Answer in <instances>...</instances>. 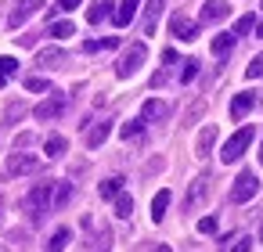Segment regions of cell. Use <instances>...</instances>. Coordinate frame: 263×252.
<instances>
[{
  "label": "cell",
  "instance_id": "obj_1",
  "mask_svg": "<svg viewBox=\"0 0 263 252\" xmlns=\"http://www.w3.org/2000/svg\"><path fill=\"white\" fill-rule=\"evenodd\" d=\"M26 209H29L33 220H40L44 212H51V209H54V184H51V180L36 184V187L29 191V198H26Z\"/></svg>",
  "mask_w": 263,
  "mask_h": 252
},
{
  "label": "cell",
  "instance_id": "obj_2",
  "mask_svg": "<svg viewBox=\"0 0 263 252\" xmlns=\"http://www.w3.org/2000/svg\"><path fill=\"white\" fill-rule=\"evenodd\" d=\"M252 137H256V130H252L249 123H245V126H238V133H234V137H231V141L223 144V151H220V159H223L227 166H231V162H238V159H241V155L249 151V144H252Z\"/></svg>",
  "mask_w": 263,
  "mask_h": 252
},
{
  "label": "cell",
  "instance_id": "obj_3",
  "mask_svg": "<svg viewBox=\"0 0 263 252\" xmlns=\"http://www.w3.org/2000/svg\"><path fill=\"white\" fill-rule=\"evenodd\" d=\"M259 195V177L256 173H238L234 177V184H231V202L234 205H241V202H249V198H256Z\"/></svg>",
  "mask_w": 263,
  "mask_h": 252
},
{
  "label": "cell",
  "instance_id": "obj_4",
  "mask_svg": "<svg viewBox=\"0 0 263 252\" xmlns=\"http://www.w3.org/2000/svg\"><path fill=\"white\" fill-rule=\"evenodd\" d=\"M144 58H148V47H144V44H134V47H130V51L119 58V65H116V76H119V80H130V76H134V72L144 65Z\"/></svg>",
  "mask_w": 263,
  "mask_h": 252
},
{
  "label": "cell",
  "instance_id": "obj_5",
  "mask_svg": "<svg viewBox=\"0 0 263 252\" xmlns=\"http://www.w3.org/2000/svg\"><path fill=\"white\" fill-rule=\"evenodd\" d=\"M65 105H69V101H65V94H51L47 101H40V105L33 108V115H36L40 123H47V119H58V115L65 112Z\"/></svg>",
  "mask_w": 263,
  "mask_h": 252
},
{
  "label": "cell",
  "instance_id": "obj_6",
  "mask_svg": "<svg viewBox=\"0 0 263 252\" xmlns=\"http://www.w3.org/2000/svg\"><path fill=\"white\" fill-rule=\"evenodd\" d=\"M227 15H231V4H227V0H205L198 22H202V26H216V22H223Z\"/></svg>",
  "mask_w": 263,
  "mask_h": 252
},
{
  "label": "cell",
  "instance_id": "obj_7",
  "mask_svg": "<svg viewBox=\"0 0 263 252\" xmlns=\"http://www.w3.org/2000/svg\"><path fill=\"white\" fill-rule=\"evenodd\" d=\"M36 169V159L26 155V151H15L8 162H4V177H22V173H33Z\"/></svg>",
  "mask_w": 263,
  "mask_h": 252
},
{
  "label": "cell",
  "instance_id": "obj_8",
  "mask_svg": "<svg viewBox=\"0 0 263 252\" xmlns=\"http://www.w3.org/2000/svg\"><path fill=\"white\" fill-rule=\"evenodd\" d=\"M170 33H173L177 40H184V44H191V40L198 36V26H195V22H187L184 15H173V18H170Z\"/></svg>",
  "mask_w": 263,
  "mask_h": 252
},
{
  "label": "cell",
  "instance_id": "obj_9",
  "mask_svg": "<svg viewBox=\"0 0 263 252\" xmlns=\"http://www.w3.org/2000/svg\"><path fill=\"white\" fill-rule=\"evenodd\" d=\"M205 195H209V177H195V180H191V191H187V198H184V209H187V212L198 209Z\"/></svg>",
  "mask_w": 263,
  "mask_h": 252
},
{
  "label": "cell",
  "instance_id": "obj_10",
  "mask_svg": "<svg viewBox=\"0 0 263 252\" xmlns=\"http://www.w3.org/2000/svg\"><path fill=\"white\" fill-rule=\"evenodd\" d=\"M40 8H44V0H26V4H18V8L11 11V18H8V26H11V29H18V26H22V22H26L29 15H36Z\"/></svg>",
  "mask_w": 263,
  "mask_h": 252
},
{
  "label": "cell",
  "instance_id": "obj_11",
  "mask_svg": "<svg viewBox=\"0 0 263 252\" xmlns=\"http://www.w3.org/2000/svg\"><path fill=\"white\" fill-rule=\"evenodd\" d=\"M162 8H166V0H148V8H144V36H155V26H159Z\"/></svg>",
  "mask_w": 263,
  "mask_h": 252
},
{
  "label": "cell",
  "instance_id": "obj_12",
  "mask_svg": "<svg viewBox=\"0 0 263 252\" xmlns=\"http://www.w3.org/2000/svg\"><path fill=\"white\" fill-rule=\"evenodd\" d=\"M137 8H141V0H123L119 11H112V22H116L119 29H126V26L134 22V15H137Z\"/></svg>",
  "mask_w": 263,
  "mask_h": 252
},
{
  "label": "cell",
  "instance_id": "obj_13",
  "mask_svg": "<svg viewBox=\"0 0 263 252\" xmlns=\"http://www.w3.org/2000/svg\"><path fill=\"white\" fill-rule=\"evenodd\" d=\"M252 105H256V94H234V101H231V119H245L249 112H252Z\"/></svg>",
  "mask_w": 263,
  "mask_h": 252
},
{
  "label": "cell",
  "instance_id": "obj_14",
  "mask_svg": "<svg viewBox=\"0 0 263 252\" xmlns=\"http://www.w3.org/2000/svg\"><path fill=\"white\" fill-rule=\"evenodd\" d=\"M36 65H40V69H62V65H65V51H58V47L40 51V54H36Z\"/></svg>",
  "mask_w": 263,
  "mask_h": 252
},
{
  "label": "cell",
  "instance_id": "obj_15",
  "mask_svg": "<svg viewBox=\"0 0 263 252\" xmlns=\"http://www.w3.org/2000/svg\"><path fill=\"white\" fill-rule=\"evenodd\" d=\"M213 144H216V126H205V130L198 133V141H195V155L205 159V155L213 151Z\"/></svg>",
  "mask_w": 263,
  "mask_h": 252
},
{
  "label": "cell",
  "instance_id": "obj_16",
  "mask_svg": "<svg viewBox=\"0 0 263 252\" xmlns=\"http://www.w3.org/2000/svg\"><path fill=\"white\" fill-rule=\"evenodd\" d=\"M112 8H116V4H112V0H98V4H94V8L87 11V22H90V26H98V22H105V18H112Z\"/></svg>",
  "mask_w": 263,
  "mask_h": 252
},
{
  "label": "cell",
  "instance_id": "obj_17",
  "mask_svg": "<svg viewBox=\"0 0 263 252\" xmlns=\"http://www.w3.org/2000/svg\"><path fill=\"white\" fill-rule=\"evenodd\" d=\"M108 133H112V123H98V126H94V130L87 133V148H101Z\"/></svg>",
  "mask_w": 263,
  "mask_h": 252
},
{
  "label": "cell",
  "instance_id": "obj_18",
  "mask_svg": "<svg viewBox=\"0 0 263 252\" xmlns=\"http://www.w3.org/2000/svg\"><path fill=\"white\" fill-rule=\"evenodd\" d=\"M166 209H170V191H159V195L152 198V220L159 223V220L166 216Z\"/></svg>",
  "mask_w": 263,
  "mask_h": 252
},
{
  "label": "cell",
  "instance_id": "obj_19",
  "mask_svg": "<svg viewBox=\"0 0 263 252\" xmlns=\"http://www.w3.org/2000/svg\"><path fill=\"white\" fill-rule=\"evenodd\" d=\"M231 47H234V33H220V36H213V54H216V58H223Z\"/></svg>",
  "mask_w": 263,
  "mask_h": 252
},
{
  "label": "cell",
  "instance_id": "obj_20",
  "mask_svg": "<svg viewBox=\"0 0 263 252\" xmlns=\"http://www.w3.org/2000/svg\"><path fill=\"white\" fill-rule=\"evenodd\" d=\"M141 112H144V119H166V112H170V108H166L162 101H144V108H141Z\"/></svg>",
  "mask_w": 263,
  "mask_h": 252
},
{
  "label": "cell",
  "instance_id": "obj_21",
  "mask_svg": "<svg viewBox=\"0 0 263 252\" xmlns=\"http://www.w3.org/2000/svg\"><path fill=\"white\" fill-rule=\"evenodd\" d=\"M119 133H123V141H137V137L144 133V123H141V119H130V123H123Z\"/></svg>",
  "mask_w": 263,
  "mask_h": 252
},
{
  "label": "cell",
  "instance_id": "obj_22",
  "mask_svg": "<svg viewBox=\"0 0 263 252\" xmlns=\"http://www.w3.org/2000/svg\"><path fill=\"white\" fill-rule=\"evenodd\" d=\"M130 212H134V198L119 191V195H116V216H119V220H126Z\"/></svg>",
  "mask_w": 263,
  "mask_h": 252
},
{
  "label": "cell",
  "instance_id": "obj_23",
  "mask_svg": "<svg viewBox=\"0 0 263 252\" xmlns=\"http://www.w3.org/2000/svg\"><path fill=\"white\" fill-rule=\"evenodd\" d=\"M256 29V15H241L238 22H234V36H245V33H252Z\"/></svg>",
  "mask_w": 263,
  "mask_h": 252
},
{
  "label": "cell",
  "instance_id": "obj_24",
  "mask_svg": "<svg viewBox=\"0 0 263 252\" xmlns=\"http://www.w3.org/2000/svg\"><path fill=\"white\" fill-rule=\"evenodd\" d=\"M44 151H47L51 159H58V155L65 151V137H58V133H54V137H47V144H44Z\"/></svg>",
  "mask_w": 263,
  "mask_h": 252
},
{
  "label": "cell",
  "instance_id": "obj_25",
  "mask_svg": "<svg viewBox=\"0 0 263 252\" xmlns=\"http://www.w3.org/2000/svg\"><path fill=\"white\" fill-rule=\"evenodd\" d=\"M119 191H123V177H112V180L101 184V198H116Z\"/></svg>",
  "mask_w": 263,
  "mask_h": 252
},
{
  "label": "cell",
  "instance_id": "obj_26",
  "mask_svg": "<svg viewBox=\"0 0 263 252\" xmlns=\"http://www.w3.org/2000/svg\"><path fill=\"white\" fill-rule=\"evenodd\" d=\"M72 198V184H54V209H62Z\"/></svg>",
  "mask_w": 263,
  "mask_h": 252
},
{
  "label": "cell",
  "instance_id": "obj_27",
  "mask_svg": "<svg viewBox=\"0 0 263 252\" xmlns=\"http://www.w3.org/2000/svg\"><path fill=\"white\" fill-rule=\"evenodd\" d=\"M51 36H58V40L76 36V26H72V22H54V26H51Z\"/></svg>",
  "mask_w": 263,
  "mask_h": 252
},
{
  "label": "cell",
  "instance_id": "obj_28",
  "mask_svg": "<svg viewBox=\"0 0 263 252\" xmlns=\"http://www.w3.org/2000/svg\"><path fill=\"white\" fill-rule=\"evenodd\" d=\"M26 90H33V94H44V90H51V83H47L44 76H29V80H26Z\"/></svg>",
  "mask_w": 263,
  "mask_h": 252
},
{
  "label": "cell",
  "instance_id": "obj_29",
  "mask_svg": "<svg viewBox=\"0 0 263 252\" xmlns=\"http://www.w3.org/2000/svg\"><path fill=\"white\" fill-rule=\"evenodd\" d=\"M245 76H249V80H259V76H263V54H256V58L249 62V69H245Z\"/></svg>",
  "mask_w": 263,
  "mask_h": 252
},
{
  "label": "cell",
  "instance_id": "obj_30",
  "mask_svg": "<svg viewBox=\"0 0 263 252\" xmlns=\"http://www.w3.org/2000/svg\"><path fill=\"white\" fill-rule=\"evenodd\" d=\"M69 238H72V234H69L65 227H62V230H54V238H51V248H65V245H69Z\"/></svg>",
  "mask_w": 263,
  "mask_h": 252
},
{
  "label": "cell",
  "instance_id": "obj_31",
  "mask_svg": "<svg viewBox=\"0 0 263 252\" xmlns=\"http://www.w3.org/2000/svg\"><path fill=\"white\" fill-rule=\"evenodd\" d=\"M0 72H18V58H11V54H4V58H0Z\"/></svg>",
  "mask_w": 263,
  "mask_h": 252
},
{
  "label": "cell",
  "instance_id": "obj_32",
  "mask_svg": "<svg viewBox=\"0 0 263 252\" xmlns=\"http://www.w3.org/2000/svg\"><path fill=\"white\" fill-rule=\"evenodd\" d=\"M195 76H198V62H184V72H180V80H184V83H191Z\"/></svg>",
  "mask_w": 263,
  "mask_h": 252
},
{
  "label": "cell",
  "instance_id": "obj_33",
  "mask_svg": "<svg viewBox=\"0 0 263 252\" xmlns=\"http://www.w3.org/2000/svg\"><path fill=\"white\" fill-rule=\"evenodd\" d=\"M198 230H202V234H213V230H216V220H213V216H202V220H198Z\"/></svg>",
  "mask_w": 263,
  "mask_h": 252
},
{
  "label": "cell",
  "instance_id": "obj_34",
  "mask_svg": "<svg viewBox=\"0 0 263 252\" xmlns=\"http://www.w3.org/2000/svg\"><path fill=\"white\" fill-rule=\"evenodd\" d=\"M80 4H83V0H58L51 11H72V8H80Z\"/></svg>",
  "mask_w": 263,
  "mask_h": 252
},
{
  "label": "cell",
  "instance_id": "obj_35",
  "mask_svg": "<svg viewBox=\"0 0 263 252\" xmlns=\"http://www.w3.org/2000/svg\"><path fill=\"white\" fill-rule=\"evenodd\" d=\"M162 62H166V65H173V62H177V51H173V47H166V51H162Z\"/></svg>",
  "mask_w": 263,
  "mask_h": 252
},
{
  "label": "cell",
  "instance_id": "obj_36",
  "mask_svg": "<svg viewBox=\"0 0 263 252\" xmlns=\"http://www.w3.org/2000/svg\"><path fill=\"white\" fill-rule=\"evenodd\" d=\"M4 83H8V72H0V87H4Z\"/></svg>",
  "mask_w": 263,
  "mask_h": 252
},
{
  "label": "cell",
  "instance_id": "obj_37",
  "mask_svg": "<svg viewBox=\"0 0 263 252\" xmlns=\"http://www.w3.org/2000/svg\"><path fill=\"white\" fill-rule=\"evenodd\" d=\"M259 166H263V144H259Z\"/></svg>",
  "mask_w": 263,
  "mask_h": 252
},
{
  "label": "cell",
  "instance_id": "obj_38",
  "mask_svg": "<svg viewBox=\"0 0 263 252\" xmlns=\"http://www.w3.org/2000/svg\"><path fill=\"white\" fill-rule=\"evenodd\" d=\"M0 216H4V198H0Z\"/></svg>",
  "mask_w": 263,
  "mask_h": 252
},
{
  "label": "cell",
  "instance_id": "obj_39",
  "mask_svg": "<svg viewBox=\"0 0 263 252\" xmlns=\"http://www.w3.org/2000/svg\"><path fill=\"white\" fill-rule=\"evenodd\" d=\"M256 33H259V36H263V26H259V29H256Z\"/></svg>",
  "mask_w": 263,
  "mask_h": 252
},
{
  "label": "cell",
  "instance_id": "obj_40",
  "mask_svg": "<svg viewBox=\"0 0 263 252\" xmlns=\"http://www.w3.org/2000/svg\"><path fill=\"white\" fill-rule=\"evenodd\" d=\"M259 238H263V227H259Z\"/></svg>",
  "mask_w": 263,
  "mask_h": 252
}]
</instances>
